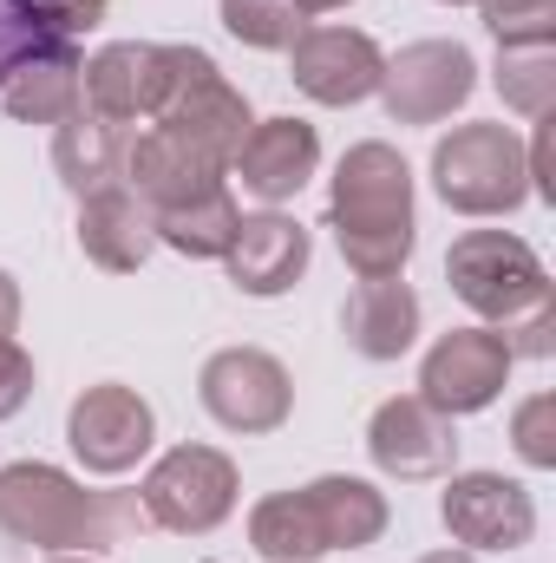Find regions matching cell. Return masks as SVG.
Wrapping results in <instances>:
<instances>
[{
	"label": "cell",
	"instance_id": "31",
	"mask_svg": "<svg viewBox=\"0 0 556 563\" xmlns=\"http://www.w3.org/2000/svg\"><path fill=\"white\" fill-rule=\"evenodd\" d=\"M504 347H511V354H531V361H551V347H556V301L531 308V314H518V321L504 328Z\"/></svg>",
	"mask_w": 556,
	"mask_h": 563
},
{
	"label": "cell",
	"instance_id": "4",
	"mask_svg": "<svg viewBox=\"0 0 556 563\" xmlns=\"http://www.w3.org/2000/svg\"><path fill=\"white\" fill-rule=\"evenodd\" d=\"M157 125L170 139H184L190 151H203L216 170H230V157L243 151L249 125H256V112L203 46H170V79H164V99H157Z\"/></svg>",
	"mask_w": 556,
	"mask_h": 563
},
{
	"label": "cell",
	"instance_id": "26",
	"mask_svg": "<svg viewBox=\"0 0 556 563\" xmlns=\"http://www.w3.org/2000/svg\"><path fill=\"white\" fill-rule=\"evenodd\" d=\"M216 20H223V33L243 40L249 53H288V46L301 40V26H308V13H301L294 0H223Z\"/></svg>",
	"mask_w": 556,
	"mask_h": 563
},
{
	"label": "cell",
	"instance_id": "17",
	"mask_svg": "<svg viewBox=\"0 0 556 563\" xmlns=\"http://www.w3.org/2000/svg\"><path fill=\"white\" fill-rule=\"evenodd\" d=\"M79 250L92 269L105 276H132L151 263L157 250V223H151V203H144L132 184H105L92 197H79Z\"/></svg>",
	"mask_w": 556,
	"mask_h": 563
},
{
	"label": "cell",
	"instance_id": "12",
	"mask_svg": "<svg viewBox=\"0 0 556 563\" xmlns=\"http://www.w3.org/2000/svg\"><path fill=\"white\" fill-rule=\"evenodd\" d=\"M380 73L387 53L360 26H301V40L288 46V79L314 106H360L380 92Z\"/></svg>",
	"mask_w": 556,
	"mask_h": 563
},
{
	"label": "cell",
	"instance_id": "22",
	"mask_svg": "<svg viewBox=\"0 0 556 563\" xmlns=\"http://www.w3.org/2000/svg\"><path fill=\"white\" fill-rule=\"evenodd\" d=\"M308 498H314V518H321V531H327V551H374V544L387 538V525H393L387 492L367 485V478H354V472L314 478Z\"/></svg>",
	"mask_w": 556,
	"mask_h": 563
},
{
	"label": "cell",
	"instance_id": "7",
	"mask_svg": "<svg viewBox=\"0 0 556 563\" xmlns=\"http://www.w3.org/2000/svg\"><path fill=\"white\" fill-rule=\"evenodd\" d=\"M197 400L203 413L223 426V432H243V439H263L288 426L294 413V380L269 347H216L197 374Z\"/></svg>",
	"mask_w": 556,
	"mask_h": 563
},
{
	"label": "cell",
	"instance_id": "27",
	"mask_svg": "<svg viewBox=\"0 0 556 563\" xmlns=\"http://www.w3.org/2000/svg\"><path fill=\"white\" fill-rule=\"evenodd\" d=\"M105 7H112V0H13L20 26H26L33 40H46V46H79L86 33L105 26Z\"/></svg>",
	"mask_w": 556,
	"mask_h": 563
},
{
	"label": "cell",
	"instance_id": "5",
	"mask_svg": "<svg viewBox=\"0 0 556 563\" xmlns=\"http://www.w3.org/2000/svg\"><path fill=\"white\" fill-rule=\"evenodd\" d=\"M445 282L452 295L485 314L491 328H511L518 314L544 308L551 301V269L537 263V250L511 230H465L452 250H445Z\"/></svg>",
	"mask_w": 556,
	"mask_h": 563
},
{
	"label": "cell",
	"instance_id": "33",
	"mask_svg": "<svg viewBox=\"0 0 556 563\" xmlns=\"http://www.w3.org/2000/svg\"><path fill=\"white\" fill-rule=\"evenodd\" d=\"M13 328H20V282L0 269V341H13Z\"/></svg>",
	"mask_w": 556,
	"mask_h": 563
},
{
	"label": "cell",
	"instance_id": "16",
	"mask_svg": "<svg viewBox=\"0 0 556 563\" xmlns=\"http://www.w3.org/2000/svg\"><path fill=\"white\" fill-rule=\"evenodd\" d=\"M308 256H314V236H308L294 217L263 210V217H243V223H236V243H230L223 269H230V282H236L243 295L276 301V295H288L294 282L308 276Z\"/></svg>",
	"mask_w": 556,
	"mask_h": 563
},
{
	"label": "cell",
	"instance_id": "9",
	"mask_svg": "<svg viewBox=\"0 0 556 563\" xmlns=\"http://www.w3.org/2000/svg\"><path fill=\"white\" fill-rule=\"evenodd\" d=\"M478 92V59L465 40H413L380 73V106L393 125H438Z\"/></svg>",
	"mask_w": 556,
	"mask_h": 563
},
{
	"label": "cell",
	"instance_id": "32",
	"mask_svg": "<svg viewBox=\"0 0 556 563\" xmlns=\"http://www.w3.org/2000/svg\"><path fill=\"white\" fill-rule=\"evenodd\" d=\"M33 46H46V40H33L26 26H20V13H13V0H0V79L33 53Z\"/></svg>",
	"mask_w": 556,
	"mask_h": 563
},
{
	"label": "cell",
	"instance_id": "13",
	"mask_svg": "<svg viewBox=\"0 0 556 563\" xmlns=\"http://www.w3.org/2000/svg\"><path fill=\"white\" fill-rule=\"evenodd\" d=\"M367 452L387 478L419 485V478H445L458 465V420H445L438 407H425L419 394H393L374 407L367 420Z\"/></svg>",
	"mask_w": 556,
	"mask_h": 563
},
{
	"label": "cell",
	"instance_id": "30",
	"mask_svg": "<svg viewBox=\"0 0 556 563\" xmlns=\"http://www.w3.org/2000/svg\"><path fill=\"white\" fill-rule=\"evenodd\" d=\"M33 400V354L20 341H0V426Z\"/></svg>",
	"mask_w": 556,
	"mask_h": 563
},
{
	"label": "cell",
	"instance_id": "29",
	"mask_svg": "<svg viewBox=\"0 0 556 563\" xmlns=\"http://www.w3.org/2000/svg\"><path fill=\"white\" fill-rule=\"evenodd\" d=\"M511 445H518V459L537 465V472L556 465V400L551 394H531V400L511 413Z\"/></svg>",
	"mask_w": 556,
	"mask_h": 563
},
{
	"label": "cell",
	"instance_id": "19",
	"mask_svg": "<svg viewBox=\"0 0 556 563\" xmlns=\"http://www.w3.org/2000/svg\"><path fill=\"white\" fill-rule=\"evenodd\" d=\"M341 334L360 361H400L419 341V295L407 276L360 282L341 308Z\"/></svg>",
	"mask_w": 556,
	"mask_h": 563
},
{
	"label": "cell",
	"instance_id": "10",
	"mask_svg": "<svg viewBox=\"0 0 556 563\" xmlns=\"http://www.w3.org/2000/svg\"><path fill=\"white\" fill-rule=\"evenodd\" d=\"M66 445H73V459L92 478H119V472H132L144 452L157 445V407L144 400L138 387H125V380H99V387H86L73 400Z\"/></svg>",
	"mask_w": 556,
	"mask_h": 563
},
{
	"label": "cell",
	"instance_id": "34",
	"mask_svg": "<svg viewBox=\"0 0 556 563\" xmlns=\"http://www.w3.org/2000/svg\"><path fill=\"white\" fill-rule=\"evenodd\" d=\"M294 7H301V13H341L347 0H294Z\"/></svg>",
	"mask_w": 556,
	"mask_h": 563
},
{
	"label": "cell",
	"instance_id": "20",
	"mask_svg": "<svg viewBox=\"0 0 556 563\" xmlns=\"http://www.w3.org/2000/svg\"><path fill=\"white\" fill-rule=\"evenodd\" d=\"M0 112L20 125H59L79 112V53L73 46H33L0 79Z\"/></svg>",
	"mask_w": 556,
	"mask_h": 563
},
{
	"label": "cell",
	"instance_id": "3",
	"mask_svg": "<svg viewBox=\"0 0 556 563\" xmlns=\"http://www.w3.org/2000/svg\"><path fill=\"white\" fill-rule=\"evenodd\" d=\"M432 190L458 217H511L531 203V164L511 125H452L432 144Z\"/></svg>",
	"mask_w": 556,
	"mask_h": 563
},
{
	"label": "cell",
	"instance_id": "37",
	"mask_svg": "<svg viewBox=\"0 0 556 563\" xmlns=\"http://www.w3.org/2000/svg\"><path fill=\"white\" fill-rule=\"evenodd\" d=\"M438 7H478V0H438Z\"/></svg>",
	"mask_w": 556,
	"mask_h": 563
},
{
	"label": "cell",
	"instance_id": "21",
	"mask_svg": "<svg viewBox=\"0 0 556 563\" xmlns=\"http://www.w3.org/2000/svg\"><path fill=\"white\" fill-rule=\"evenodd\" d=\"M125 144H132L125 125H112V119L79 106L73 119L53 125V170H59V184L73 197H92L105 184H125Z\"/></svg>",
	"mask_w": 556,
	"mask_h": 563
},
{
	"label": "cell",
	"instance_id": "18",
	"mask_svg": "<svg viewBox=\"0 0 556 563\" xmlns=\"http://www.w3.org/2000/svg\"><path fill=\"white\" fill-rule=\"evenodd\" d=\"M125 184L138 190L151 210H177V203H190V197L230 184V177H223L203 151H190L184 139H170L164 125H151V132H138V139L125 144Z\"/></svg>",
	"mask_w": 556,
	"mask_h": 563
},
{
	"label": "cell",
	"instance_id": "2",
	"mask_svg": "<svg viewBox=\"0 0 556 563\" xmlns=\"http://www.w3.org/2000/svg\"><path fill=\"white\" fill-rule=\"evenodd\" d=\"M0 531L46 558H99L105 544L144 531V505L132 492H86L59 465L13 459L0 472Z\"/></svg>",
	"mask_w": 556,
	"mask_h": 563
},
{
	"label": "cell",
	"instance_id": "6",
	"mask_svg": "<svg viewBox=\"0 0 556 563\" xmlns=\"http://www.w3.org/2000/svg\"><path fill=\"white\" fill-rule=\"evenodd\" d=\"M236 498H243V472L216 445H170L138 485L144 525L177 538H210L216 525H230Z\"/></svg>",
	"mask_w": 556,
	"mask_h": 563
},
{
	"label": "cell",
	"instance_id": "11",
	"mask_svg": "<svg viewBox=\"0 0 556 563\" xmlns=\"http://www.w3.org/2000/svg\"><path fill=\"white\" fill-rule=\"evenodd\" d=\"M438 518L465 551H524L537 538V498L504 472H445Z\"/></svg>",
	"mask_w": 556,
	"mask_h": 563
},
{
	"label": "cell",
	"instance_id": "35",
	"mask_svg": "<svg viewBox=\"0 0 556 563\" xmlns=\"http://www.w3.org/2000/svg\"><path fill=\"white\" fill-rule=\"evenodd\" d=\"M419 563H478L471 551H432V558H419Z\"/></svg>",
	"mask_w": 556,
	"mask_h": 563
},
{
	"label": "cell",
	"instance_id": "36",
	"mask_svg": "<svg viewBox=\"0 0 556 563\" xmlns=\"http://www.w3.org/2000/svg\"><path fill=\"white\" fill-rule=\"evenodd\" d=\"M46 563H99V558H46Z\"/></svg>",
	"mask_w": 556,
	"mask_h": 563
},
{
	"label": "cell",
	"instance_id": "24",
	"mask_svg": "<svg viewBox=\"0 0 556 563\" xmlns=\"http://www.w3.org/2000/svg\"><path fill=\"white\" fill-rule=\"evenodd\" d=\"M249 544H256V558H269V563H321L327 558V531L314 518L308 485L301 492H269L249 511Z\"/></svg>",
	"mask_w": 556,
	"mask_h": 563
},
{
	"label": "cell",
	"instance_id": "8",
	"mask_svg": "<svg viewBox=\"0 0 556 563\" xmlns=\"http://www.w3.org/2000/svg\"><path fill=\"white\" fill-rule=\"evenodd\" d=\"M511 367H518V354L504 347V328H491V321L485 328H452L419 361V400L438 407L445 420L485 413L511 387Z\"/></svg>",
	"mask_w": 556,
	"mask_h": 563
},
{
	"label": "cell",
	"instance_id": "25",
	"mask_svg": "<svg viewBox=\"0 0 556 563\" xmlns=\"http://www.w3.org/2000/svg\"><path fill=\"white\" fill-rule=\"evenodd\" d=\"M504 112L518 119H551L556 106V46H498V73H491Z\"/></svg>",
	"mask_w": 556,
	"mask_h": 563
},
{
	"label": "cell",
	"instance_id": "23",
	"mask_svg": "<svg viewBox=\"0 0 556 563\" xmlns=\"http://www.w3.org/2000/svg\"><path fill=\"white\" fill-rule=\"evenodd\" d=\"M151 223H157V243H164V250H177V256H190V263H223L230 243H236L243 210H236L230 184H216V190H203V197H190V203H177V210H151Z\"/></svg>",
	"mask_w": 556,
	"mask_h": 563
},
{
	"label": "cell",
	"instance_id": "28",
	"mask_svg": "<svg viewBox=\"0 0 556 563\" xmlns=\"http://www.w3.org/2000/svg\"><path fill=\"white\" fill-rule=\"evenodd\" d=\"M498 46H551L556 0H478Z\"/></svg>",
	"mask_w": 556,
	"mask_h": 563
},
{
	"label": "cell",
	"instance_id": "14",
	"mask_svg": "<svg viewBox=\"0 0 556 563\" xmlns=\"http://www.w3.org/2000/svg\"><path fill=\"white\" fill-rule=\"evenodd\" d=\"M164 79H170V46L112 40L79 66V106L112 119V125H138V119H157Z\"/></svg>",
	"mask_w": 556,
	"mask_h": 563
},
{
	"label": "cell",
	"instance_id": "15",
	"mask_svg": "<svg viewBox=\"0 0 556 563\" xmlns=\"http://www.w3.org/2000/svg\"><path fill=\"white\" fill-rule=\"evenodd\" d=\"M230 170H236V184H243L256 203L281 210V203L301 197L308 177L321 170V139H314L308 119H256L249 139H243V151L230 157Z\"/></svg>",
	"mask_w": 556,
	"mask_h": 563
},
{
	"label": "cell",
	"instance_id": "1",
	"mask_svg": "<svg viewBox=\"0 0 556 563\" xmlns=\"http://www.w3.org/2000/svg\"><path fill=\"white\" fill-rule=\"evenodd\" d=\"M327 230L341 243V263L360 282L407 276L419 243L413 164L380 139L347 144L334 164V184H327Z\"/></svg>",
	"mask_w": 556,
	"mask_h": 563
}]
</instances>
